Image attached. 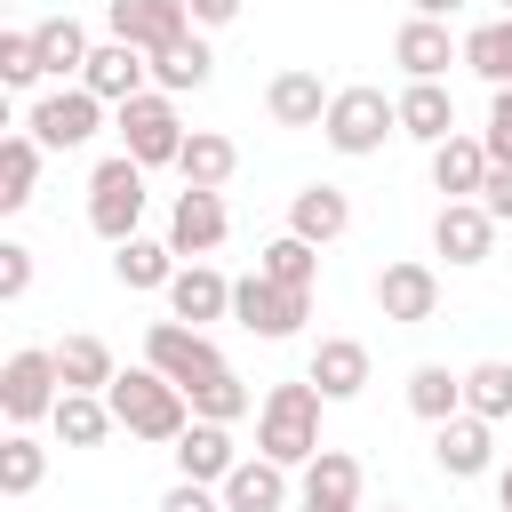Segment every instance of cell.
<instances>
[{
	"label": "cell",
	"mask_w": 512,
	"mask_h": 512,
	"mask_svg": "<svg viewBox=\"0 0 512 512\" xmlns=\"http://www.w3.org/2000/svg\"><path fill=\"white\" fill-rule=\"evenodd\" d=\"M256 456L304 472L320 456V384H272L256 400Z\"/></svg>",
	"instance_id": "1"
},
{
	"label": "cell",
	"mask_w": 512,
	"mask_h": 512,
	"mask_svg": "<svg viewBox=\"0 0 512 512\" xmlns=\"http://www.w3.org/2000/svg\"><path fill=\"white\" fill-rule=\"evenodd\" d=\"M104 400H112L120 432H136V440H168V448H176V440L192 432V400H184L160 368H120Z\"/></svg>",
	"instance_id": "2"
},
{
	"label": "cell",
	"mask_w": 512,
	"mask_h": 512,
	"mask_svg": "<svg viewBox=\"0 0 512 512\" xmlns=\"http://www.w3.org/2000/svg\"><path fill=\"white\" fill-rule=\"evenodd\" d=\"M400 128V96H384V88H336V104H328V120H320V136L344 152V160H368V152H384V136Z\"/></svg>",
	"instance_id": "3"
},
{
	"label": "cell",
	"mask_w": 512,
	"mask_h": 512,
	"mask_svg": "<svg viewBox=\"0 0 512 512\" xmlns=\"http://www.w3.org/2000/svg\"><path fill=\"white\" fill-rule=\"evenodd\" d=\"M112 128H120V152L136 160V168H176V152H184V120H176V96H160V88H144L136 104H120L112 112Z\"/></svg>",
	"instance_id": "4"
},
{
	"label": "cell",
	"mask_w": 512,
	"mask_h": 512,
	"mask_svg": "<svg viewBox=\"0 0 512 512\" xmlns=\"http://www.w3.org/2000/svg\"><path fill=\"white\" fill-rule=\"evenodd\" d=\"M56 400H64V376H56V344H24V352H8L0 360V416L24 432V424H40V416H56Z\"/></svg>",
	"instance_id": "5"
},
{
	"label": "cell",
	"mask_w": 512,
	"mask_h": 512,
	"mask_svg": "<svg viewBox=\"0 0 512 512\" xmlns=\"http://www.w3.org/2000/svg\"><path fill=\"white\" fill-rule=\"evenodd\" d=\"M136 216H144V168L128 152L96 160V176H88V224L120 248V240H136Z\"/></svg>",
	"instance_id": "6"
},
{
	"label": "cell",
	"mask_w": 512,
	"mask_h": 512,
	"mask_svg": "<svg viewBox=\"0 0 512 512\" xmlns=\"http://www.w3.org/2000/svg\"><path fill=\"white\" fill-rule=\"evenodd\" d=\"M96 128H104V96H88L80 80L32 96V112H24V136H40V152H72V144H88Z\"/></svg>",
	"instance_id": "7"
},
{
	"label": "cell",
	"mask_w": 512,
	"mask_h": 512,
	"mask_svg": "<svg viewBox=\"0 0 512 512\" xmlns=\"http://www.w3.org/2000/svg\"><path fill=\"white\" fill-rule=\"evenodd\" d=\"M144 368H160L176 392H192L200 376H216V368H224V352L208 344V328H184V320H152V328H144Z\"/></svg>",
	"instance_id": "8"
},
{
	"label": "cell",
	"mask_w": 512,
	"mask_h": 512,
	"mask_svg": "<svg viewBox=\"0 0 512 512\" xmlns=\"http://www.w3.org/2000/svg\"><path fill=\"white\" fill-rule=\"evenodd\" d=\"M232 320H240L248 336L280 344V336H296V328L312 320V296H296V288H272L264 272H248V280H232Z\"/></svg>",
	"instance_id": "9"
},
{
	"label": "cell",
	"mask_w": 512,
	"mask_h": 512,
	"mask_svg": "<svg viewBox=\"0 0 512 512\" xmlns=\"http://www.w3.org/2000/svg\"><path fill=\"white\" fill-rule=\"evenodd\" d=\"M376 312H384V320H400V328H424V320L440 312V272H432V264H416V256L384 264V272H376Z\"/></svg>",
	"instance_id": "10"
},
{
	"label": "cell",
	"mask_w": 512,
	"mask_h": 512,
	"mask_svg": "<svg viewBox=\"0 0 512 512\" xmlns=\"http://www.w3.org/2000/svg\"><path fill=\"white\" fill-rule=\"evenodd\" d=\"M104 16H112V40H128L144 56H160L168 40L192 32V8L184 0H104Z\"/></svg>",
	"instance_id": "11"
},
{
	"label": "cell",
	"mask_w": 512,
	"mask_h": 512,
	"mask_svg": "<svg viewBox=\"0 0 512 512\" xmlns=\"http://www.w3.org/2000/svg\"><path fill=\"white\" fill-rule=\"evenodd\" d=\"M296 512H360V456L320 448L296 480Z\"/></svg>",
	"instance_id": "12"
},
{
	"label": "cell",
	"mask_w": 512,
	"mask_h": 512,
	"mask_svg": "<svg viewBox=\"0 0 512 512\" xmlns=\"http://www.w3.org/2000/svg\"><path fill=\"white\" fill-rule=\"evenodd\" d=\"M144 80H152V56H144V48H128V40H104V48L88 56V72H80V88H88V96H104L112 112H120V104H136V96H144Z\"/></svg>",
	"instance_id": "13"
},
{
	"label": "cell",
	"mask_w": 512,
	"mask_h": 512,
	"mask_svg": "<svg viewBox=\"0 0 512 512\" xmlns=\"http://www.w3.org/2000/svg\"><path fill=\"white\" fill-rule=\"evenodd\" d=\"M224 232H232V216H224V192H176V208H168V248L176 256H208V248H224Z\"/></svg>",
	"instance_id": "14"
},
{
	"label": "cell",
	"mask_w": 512,
	"mask_h": 512,
	"mask_svg": "<svg viewBox=\"0 0 512 512\" xmlns=\"http://www.w3.org/2000/svg\"><path fill=\"white\" fill-rule=\"evenodd\" d=\"M432 248H440L448 264H488V248H496V216H488L480 200H440V216H432Z\"/></svg>",
	"instance_id": "15"
},
{
	"label": "cell",
	"mask_w": 512,
	"mask_h": 512,
	"mask_svg": "<svg viewBox=\"0 0 512 512\" xmlns=\"http://www.w3.org/2000/svg\"><path fill=\"white\" fill-rule=\"evenodd\" d=\"M456 56H464V40H448L440 16H408V24L392 32V64H400L408 80H440Z\"/></svg>",
	"instance_id": "16"
},
{
	"label": "cell",
	"mask_w": 512,
	"mask_h": 512,
	"mask_svg": "<svg viewBox=\"0 0 512 512\" xmlns=\"http://www.w3.org/2000/svg\"><path fill=\"white\" fill-rule=\"evenodd\" d=\"M304 384H320V400H360L368 392V344L360 336H320Z\"/></svg>",
	"instance_id": "17"
},
{
	"label": "cell",
	"mask_w": 512,
	"mask_h": 512,
	"mask_svg": "<svg viewBox=\"0 0 512 512\" xmlns=\"http://www.w3.org/2000/svg\"><path fill=\"white\" fill-rule=\"evenodd\" d=\"M232 312V280L224 272H208V264H184L176 280H168V320H184V328H208V320H224Z\"/></svg>",
	"instance_id": "18"
},
{
	"label": "cell",
	"mask_w": 512,
	"mask_h": 512,
	"mask_svg": "<svg viewBox=\"0 0 512 512\" xmlns=\"http://www.w3.org/2000/svg\"><path fill=\"white\" fill-rule=\"evenodd\" d=\"M488 456H496V424H480V416H448L440 440H432V464H440L448 480H480Z\"/></svg>",
	"instance_id": "19"
},
{
	"label": "cell",
	"mask_w": 512,
	"mask_h": 512,
	"mask_svg": "<svg viewBox=\"0 0 512 512\" xmlns=\"http://www.w3.org/2000/svg\"><path fill=\"white\" fill-rule=\"evenodd\" d=\"M232 424H200L192 416V432L176 440V480H200V488H224L232 480Z\"/></svg>",
	"instance_id": "20"
},
{
	"label": "cell",
	"mask_w": 512,
	"mask_h": 512,
	"mask_svg": "<svg viewBox=\"0 0 512 512\" xmlns=\"http://www.w3.org/2000/svg\"><path fill=\"white\" fill-rule=\"evenodd\" d=\"M328 104H336V96H328V88H320V72H304V64H288V72L264 88V112H272L280 128H320V120H328Z\"/></svg>",
	"instance_id": "21"
},
{
	"label": "cell",
	"mask_w": 512,
	"mask_h": 512,
	"mask_svg": "<svg viewBox=\"0 0 512 512\" xmlns=\"http://www.w3.org/2000/svg\"><path fill=\"white\" fill-rule=\"evenodd\" d=\"M400 136H416V144H448L456 136V96L440 88V80H408L400 88Z\"/></svg>",
	"instance_id": "22"
},
{
	"label": "cell",
	"mask_w": 512,
	"mask_h": 512,
	"mask_svg": "<svg viewBox=\"0 0 512 512\" xmlns=\"http://www.w3.org/2000/svg\"><path fill=\"white\" fill-rule=\"evenodd\" d=\"M232 168H240V144H232V136H216V128H192V136H184V152H176L184 192H224V184H232Z\"/></svg>",
	"instance_id": "23"
},
{
	"label": "cell",
	"mask_w": 512,
	"mask_h": 512,
	"mask_svg": "<svg viewBox=\"0 0 512 512\" xmlns=\"http://www.w3.org/2000/svg\"><path fill=\"white\" fill-rule=\"evenodd\" d=\"M288 232H296V240H312V248H328V240H344V232H352V200H344L336 184H304V192L288 200Z\"/></svg>",
	"instance_id": "24"
},
{
	"label": "cell",
	"mask_w": 512,
	"mask_h": 512,
	"mask_svg": "<svg viewBox=\"0 0 512 512\" xmlns=\"http://www.w3.org/2000/svg\"><path fill=\"white\" fill-rule=\"evenodd\" d=\"M216 496H224V512H280V504H288V464H272V456H240L232 480H224Z\"/></svg>",
	"instance_id": "25"
},
{
	"label": "cell",
	"mask_w": 512,
	"mask_h": 512,
	"mask_svg": "<svg viewBox=\"0 0 512 512\" xmlns=\"http://www.w3.org/2000/svg\"><path fill=\"white\" fill-rule=\"evenodd\" d=\"M488 144L480 136H448L440 152H432V184L448 192V200H480V184H488Z\"/></svg>",
	"instance_id": "26"
},
{
	"label": "cell",
	"mask_w": 512,
	"mask_h": 512,
	"mask_svg": "<svg viewBox=\"0 0 512 512\" xmlns=\"http://www.w3.org/2000/svg\"><path fill=\"white\" fill-rule=\"evenodd\" d=\"M208 72H216V56H208V40H200V24H192L184 40H168V48L152 56V80H160V96H184V88H208Z\"/></svg>",
	"instance_id": "27"
},
{
	"label": "cell",
	"mask_w": 512,
	"mask_h": 512,
	"mask_svg": "<svg viewBox=\"0 0 512 512\" xmlns=\"http://www.w3.org/2000/svg\"><path fill=\"white\" fill-rule=\"evenodd\" d=\"M176 272H184V264H176L168 240H144V232H136V240L112 248V280H120V288H168Z\"/></svg>",
	"instance_id": "28"
},
{
	"label": "cell",
	"mask_w": 512,
	"mask_h": 512,
	"mask_svg": "<svg viewBox=\"0 0 512 512\" xmlns=\"http://www.w3.org/2000/svg\"><path fill=\"white\" fill-rule=\"evenodd\" d=\"M256 272H264L272 288L312 296V280H320V248H312V240H296V232H280V240H264V248H256Z\"/></svg>",
	"instance_id": "29"
},
{
	"label": "cell",
	"mask_w": 512,
	"mask_h": 512,
	"mask_svg": "<svg viewBox=\"0 0 512 512\" xmlns=\"http://www.w3.org/2000/svg\"><path fill=\"white\" fill-rule=\"evenodd\" d=\"M56 376H64V392H112V344L104 336H64L56 344Z\"/></svg>",
	"instance_id": "30"
},
{
	"label": "cell",
	"mask_w": 512,
	"mask_h": 512,
	"mask_svg": "<svg viewBox=\"0 0 512 512\" xmlns=\"http://www.w3.org/2000/svg\"><path fill=\"white\" fill-rule=\"evenodd\" d=\"M48 424H56V440H64V448H96L120 416H112V400H104V392H64Z\"/></svg>",
	"instance_id": "31"
},
{
	"label": "cell",
	"mask_w": 512,
	"mask_h": 512,
	"mask_svg": "<svg viewBox=\"0 0 512 512\" xmlns=\"http://www.w3.org/2000/svg\"><path fill=\"white\" fill-rule=\"evenodd\" d=\"M32 40H40V72H56V80L64 72H88V56H96L88 32H80V16H40Z\"/></svg>",
	"instance_id": "32"
},
{
	"label": "cell",
	"mask_w": 512,
	"mask_h": 512,
	"mask_svg": "<svg viewBox=\"0 0 512 512\" xmlns=\"http://www.w3.org/2000/svg\"><path fill=\"white\" fill-rule=\"evenodd\" d=\"M408 408H416L424 424H448V416H464V376H448L440 360L408 368Z\"/></svg>",
	"instance_id": "33"
},
{
	"label": "cell",
	"mask_w": 512,
	"mask_h": 512,
	"mask_svg": "<svg viewBox=\"0 0 512 512\" xmlns=\"http://www.w3.org/2000/svg\"><path fill=\"white\" fill-rule=\"evenodd\" d=\"M32 192H40V136H8L0 144V208L16 216V208H32Z\"/></svg>",
	"instance_id": "34"
},
{
	"label": "cell",
	"mask_w": 512,
	"mask_h": 512,
	"mask_svg": "<svg viewBox=\"0 0 512 512\" xmlns=\"http://www.w3.org/2000/svg\"><path fill=\"white\" fill-rule=\"evenodd\" d=\"M464 416H480V424H504L512 416V360L464 368Z\"/></svg>",
	"instance_id": "35"
},
{
	"label": "cell",
	"mask_w": 512,
	"mask_h": 512,
	"mask_svg": "<svg viewBox=\"0 0 512 512\" xmlns=\"http://www.w3.org/2000/svg\"><path fill=\"white\" fill-rule=\"evenodd\" d=\"M464 64H472L488 88H512V16H496V24L464 32Z\"/></svg>",
	"instance_id": "36"
},
{
	"label": "cell",
	"mask_w": 512,
	"mask_h": 512,
	"mask_svg": "<svg viewBox=\"0 0 512 512\" xmlns=\"http://www.w3.org/2000/svg\"><path fill=\"white\" fill-rule=\"evenodd\" d=\"M184 400H192V416H200V424H240V416H248V384H240L232 368L200 376V384H192Z\"/></svg>",
	"instance_id": "37"
},
{
	"label": "cell",
	"mask_w": 512,
	"mask_h": 512,
	"mask_svg": "<svg viewBox=\"0 0 512 512\" xmlns=\"http://www.w3.org/2000/svg\"><path fill=\"white\" fill-rule=\"evenodd\" d=\"M40 472H48V448H40L32 432H8V440H0V496H32Z\"/></svg>",
	"instance_id": "38"
},
{
	"label": "cell",
	"mask_w": 512,
	"mask_h": 512,
	"mask_svg": "<svg viewBox=\"0 0 512 512\" xmlns=\"http://www.w3.org/2000/svg\"><path fill=\"white\" fill-rule=\"evenodd\" d=\"M0 80H8V88L48 80V72H40V40H32V32H0Z\"/></svg>",
	"instance_id": "39"
},
{
	"label": "cell",
	"mask_w": 512,
	"mask_h": 512,
	"mask_svg": "<svg viewBox=\"0 0 512 512\" xmlns=\"http://www.w3.org/2000/svg\"><path fill=\"white\" fill-rule=\"evenodd\" d=\"M480 144H488V160H496V168H512V88H496V96H488V136H480Z\"/></svg>",
	"instance_id": "40"
},
{
	"label": "cell",
	"mask_w": 512,
	"mask_h": 512,
	"mask_svg": "<svg viewBox=\"0 0 512 512\" xmlns=\"http://www.w3.org/2000/svg\"><path fill=\"white\" fill-rule=\"evenodd\" d=\"M24 288H32V248H24V240H0V296L16 304Z\"/></svg>",
	"instance_id": "41"
},
{
	"label": "cell",
	"mask_w": 512,
	"mask_h": 512,
	"mask_svg": "<svg viewBox=\"0 0 512 512\" xmlns=\"http://www.w3.org/2000/svg\"><path fill=\"white\" fill-rule=\"evenodd\" d=\"M160 512H224V496H216V488H200V480H176V488L160 496Z\"/></svg>",
	"instance_id": "42"
},
{
	"label": "cell",
	"mask_w": 512,
	"mask_h": 512,
	"mask_svg": "<svg viewBox=\"0 0 512 512\" xmlns=\"http://www.w3.org/2000/svg\"><path fill=\"white\" fill-rule=\"evenodd\" d=\"M480 208H488L496 224H512V168H488V184H480Z\"/></svg>",
	"instance_id": "43"
},
{
	"label": "cell",
	"mask_w": 512,
	"mask_h": 512,
	"mask_svg": "<svg viewBox=\"0 0 512 512\" xmlns=\"http://www.w3.org/2000/svg\"><path fill=\"white\" fill-rule=\"evenodd\" d=\"M184 8H192V24L208 32V24H232V16L248 8V0H184Z\"/></svg>",
	"instance_id": "44"
},
{
	"label": "cell",
	"mask_w": 512,
	"mask_h": 512,
	"mask_svg": "<svg viewBox=\"0 0 512 512\" xmlns=\"http://www.w3.org/2000/svg\"><path fill=\"white\" fill-rule=\"evenodd\" d=\"M408 8H416V16H440V24H448V16L464 8V0H408Z\"/></svg>",
	"instance_id": "45"
},
{
	"label": "cell",
	"mask_w": 512,
	"mask_h": 512,
	"mask_svg": "<svg viewBox=\"0 0 512 512\" xmlns=\"http://www.w3.org/2000/svg\"><path fill=\"white\" fill-rule=\"evenodd\" d=\"M496 496H504V512H512V464H504V472H496Z\"/></svg>",
	"instance_id": "46"
},
{
	"label": "cell",
	"mask_w": 512,
	"mask_h": 512,
	"mask_svg": "<svg viewBox=\"0 0 512 512\" xmlns=\"http://www.w3.org/2000/svg\"><path fill=\"white\" fill-rule=\"evenodd\" d=\"M384 512H408V504H384Z\"/></svg>",
	"instance_id": "47"
},
{
	"label": "cell",
	"mask_w": 512,
	"mask_h": 512,
	"mask_svg": "<svg viewBox=\"0 0 512 512\" xmlns=\"http://www.w3.org/2000/svg\"><path fill=\"white\" fill-rule=\"evenodd\" d=\"M504 16H512V0H504Z\"/></svg>",
	"instance_id": "48"
}]
</instances>
